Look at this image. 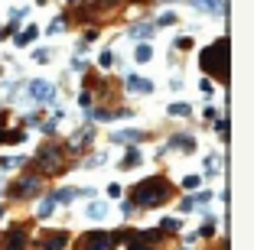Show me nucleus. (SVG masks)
<instances>
[{
	"label": "nucleus",
	"mask_w": 254,
	"mask_h": 250,
	"mask_svg": "<svg viewBox=\"0 0 254 250\" xmlns=\"http://www.w3.org/2000/svg\"><path fill=\"white\" fill-rule=\"evenodd\" d=\"M121 241H127V250H157L163 241V231H118Z\"/></svg>",
	"instance_id": "nucleus-4"
},
{
	"label": "nucleus",
	"mask_w": 254,
	"mask_h": 250,
	"mask_svg": "<svg viewBox=\"0 0 254 250\" xmlns=\"http://www.w3.org/2000/svg\"><path fill=\"white\" fill-rule=\"evenodd\" d=\"M23 156H0V169H13V166H23Z\"/></svg>",
	"instance_id": "nucleus-22"
},
{
	"label": "nucleus",
	"mask_w": 254,
	"mask_h": 250,
	"mask_svg": "<svg viewBox=\"0 0 254 250\" xmlns=\"http://www.w3.org/2000/svg\"><path fill=\"white\" fill-rule=\"evenodd\" d=\"M192 7H199V10H205V13H222L225 10V0H189Z\"/></svg>",
	"instance_id": "nucleus-12"
},
{
	"label": "nucleus",
	"mask_w": 254,
	"mask_h": 250,
	"mask_svg": "<svg viewBox=\"0 0 254 250\" xmlns=\"http://www.w3.org/2000/svg\"><path fill=\"white\" fill-rule=\"evenodd\" d=\"M30 95H33V101L49 104V101L56 98V88L49 85V81H33V85H30Z\"/></svg>",
	"instance_id": "nucleus-8"
},
{
	"label": "nucleus",
	"mask_w": 254,
	"mask_h": 250,
	"mask_svg": "<svg viewBox=\"0 0 254 250\" xmlns=\"http://www.w3.org/2000/svg\"><path fill=\"white\" fill-rule=\"evenodd\" d=\"M72 199H78V189H59L56 192V205H68Z\"/></svg>",
	"instance_id": "nucleus-16"
},
{
	"label": "nucleus",
	"mask_w": 254,
	"mask_h": 250,
	"mask_svg": "<svg viewBox=\"0 0 254 250\" xmlns=\"http://www.w3.org/2000/svg\"><path fill=\"white\" fill-rule=\"evenodd\" d=\"M118 231H88L75 244V250H118Z\"/></svg>",
	"instance_id": "nucleus-5"
},
{
	"label": "nucleus",
	"mask_w": 254,
	"mask_h": 250,
	"mask_svg": "<svg viewBox=\"0 0 254 250\" xmlns=\"http://www.w3.org/2000/svg\"><path fill=\"white\" fill-rule=\"evenodd\" d=\"M13 33H16V23H7V26H0V39L13 36Z\"/></svg>",
	"instance_id": "nucleus-31"
},
{
	"label": "nucleus",
	"mask_w": 254,
	"mask_h": 250,
	"mask_svg": "<svg viewBox=\"0 0 254 250\" xmlns=\"http://www.w3.org/2000/svg\"><path fill=\"white\" fill-rule=\"evenodd\" d=\"M111 140L114 143H140V140H147V133L143 130H114Z\"/></svg>",
	"instance_id": "nucleus-10"
},
{
	"label": "nucleus",
	"mask_w": 254,
	"mask_h": 250,
	"mask_svg": "<svg viewBox=\"0 0 254 250\" xmlns=\"http://www.w3.org/2000/svg\"><path fill=\"white\" fill-rule=\"evenodd\" d=\"M150 59H153V49H150L147 43H140L134 49V62H137V65H143V62H150Z\"/></svg>",
	"instance_id": "nucleus-14"
},
{
	"label": "nucleus",
	"mask_w": 254,
	"mask_h": 250,
	"mask_svg": "<svg viewBox=\"0 0 254 250\" xmlns=\"http://www.w3.org/2000/svg\"><path fill=\"white\" fill-rule=\"evenodd\" d=\"M121 211H124L127 218H130V214H134V201H130V199H127V201H121Z\"/></svg>",
	"instance_id": "nucleus-34"
},
{
	"label": "nucleus",
	"mask_w": 254,
	"mask_h": 250,
	"mask_svg": "<svg viewBox=\"0 0 254 250\" xmlns=\"http://www.w3.org/2000/svg\"><path fill=\"white\" fill-rule=\"evenodd\" d=\"M91 137H95V127H85V130H78L72 140H68V153H75V150L82 147V143H88Z\"/></svg>",
	"instance_id": "nucleus-11"
},
{
	"label": "nucleus",
	"mask_w": 254,
	"mask_h": 250,
	"mask_svg": "<svg viewBox=\"0 0 254 250\" xmlns=\"http://www.w3.org/2000/svg\"><path fill=\"white\" fill-rule=\"evenodd\" d=\"M101 162H105V156L98 153V156H91V159H88V162H85V166H101Z\"/></svg>",
	"instance_id": "nucleus-35"
},
{
	"label": "nucleus",
	"mask_w": 254,
	"mask_h": 250,
	"mask_svg": "<svg viewBox=\"0 0 254 250\" xmlns=\"http://www.w3.org/2000/svg\"><path fill=\"white\" fill-rule=\"evenodd\" d=\"M53 211H56V195H46L43 205H39V218H49Z\"/></svg>",
	"instance_id": "nucleus-21"
},
{
	"label": "nucleus",
	"mask_w": 254,
	"mask_h": 250,
	"mask_svg": "<svg viewBox=\"0 0 254 250\" xmlns=\"http://www.w3.org/2000/svg\"><path fill=\"white\" fill-rule=\"evenodd\" d=\"M26 247H30V234L23 224H13L0 234V250H26Z\"/></svg>",
	"instance_id": "nucleus-6"
},
{
	"label": "nucleus",
	"mask_w": 254,
	"mask_h": 250,
	"mask_svg": "<svg viewBox=\"0 0 254 250\" xmlns=\"http://www.w3.org/2000/svg\"><path fill=\"white\" fill-rule=\"evenodd\" d=\"M105 214H108V205H105V201H91V205H88V218L101 221Z\"/></svg>",
	"instance_id": "nucleus-18"
},
{
	"label": "nucleus",
	"mask_w": 254,
	"mask_h": 250,
	"mask_svg": "<svg viewBox=\"0 0 254 250\" xmlns=\"http://www.w3.org/2000/svg\"><path fill=\"white\" fill-rule=\"evenodd\" d=\"M199 65L205 75H215L218 81H228V72H232V52H228V36H222L218 43H212L209 49H202Z\"/></svg>",
	"instance_id": "nucleus-2"
},
{
	"label": "nucleus",
	"mask_w": 254,
	"mask_h": 250,
	"mask_svg": "<svg viewBox=\"0 0 254 250\" xmlns=\"http://www.w3.org/2000/svg\"><path fill=\"white\" fill-rule=\"evenodd\" d=\"M153 30H157V26H150V23H143V26H130V36H134V39H150Z\"/></svg>",
	"instance_id": "nucleus-17"
},
{
	"label": "nucleus",
	"mask_w": 254,
	"mask_h": 250,
	"mask_svg": "<svg viewBox=\"0 0 254 250\" xmlns=\"http://www.w3.org/2000/svg\"><path fill=\"white\" fill-rule=\"evenodd\" d=\"M170 199H173V185L160 176L143 179V182H137L134 189H130V201H134L137 208H157V205H166Z\"/></svg>",
	"instance_id": "nucleus-1"
},
{
	"label": "nucleus",
	"mask_w": 254,
	"mask_h": 250,
	"mask_svg": "<svg viewBox=\"0 0 254 250\" xmlns=\"http://www.w3.org/2000/svg\"><path fill=\"white\" fill-rule=\"evenodd\" d=\"M199 234H202V237H215V221H205Z\"/></svg>",
	"instance_id": "nucleus-30"
},
{
	"label": "nucleus",
	"mask_w": 254,
	"mask_h": 250,
	"mask_svg": "<svg viewBox=\"0 0 254 250\" xmlns=\"http://www.w3.org/2000/svg\"><path fill=\"white\" fill-rule=\"evenodd\" d=\"M170 114H173V117H189L192 107H189L186 101H176V104H170Z\"/></svg>",
	"instance_id": "nucleus-20"
},
{
	"label": "nucleus",
	"mask_w": 254,
	"mask_h": 250,
	"mask_svg": "<svg viewBox=\"0 0 254 250\" xmlns=\"http://www.w3.org/2000/svg\"><path fill=\"white\" fill-rule=\"evenodd\" d=\"M62 169H65V150L56 147V143H46L33 159V172L36 176H56Z\"/></svg>",
	"instance_id": "nucleus-3"
},
{
	"label": "nucleus",
	"mask_w": 254,
	"mask_h": 250,
	"mask_svg": "<svg viewBox=\"0 0 254 250\" xmlns=\"http://www.w3.org/2000/svg\"><path fill=\"white\" fill-rule=\"evenodd\" d=\"M157 23H160V26H173V23H176V13H163Z\"/></svg>",
	"instance_id": "nucleus-33"
},
{
	"label": "nucleus",
	"mask_w": 254,
	"mask_h": 250,
	"mask_svg": "<svg viewBox=\"0 0 254 250\" xmlns=\"http://www.w3.org/2000/svg\"><path fill=\"white\" fill-rule=\"evenodd\" d=\"M78 104H82V110H91V104H95V91L85 88L82 95H78Z\"/></svg>",
	"instance_id": "nucleus-24"
},
{
	"label": "nucleus",
	"mask_w": 254,
	"mask_h": 250,
	"mask_svg": "<svg viewBox=\"0 0 254 250\" xmlns=\"http://www.w3.org/2000/svg\"><path fill=\"white\" fill-rule=\"evenodd\" d=\"M0 214H3V205H0Z\"/></svg>",
	"instance_id": "nucleus-37"
},
{
	"label": "nucleus",
	"mask_w": 254,
	"mask_h": 250,
	"mask_svg": "<svg viewBox=\"0 0 254 250\" xmlns=\"http://www.w3.org/2000/svg\"><path fill=\"white\" fill-rule=\"evenodd\" d=\"M39 192H43V182H39L36 172H26L23 179H16V182L10 185V195H13V199H33Z\"/></svg>",
	"instance_id": "nucleus-7"
},
{
	"label": "nucleus",
	"mask_w": 254,
	"mask_h": 250,
	"mask_svg": "<svg viewBox=\"0 0 254 250\" xmlns=\"http://www.w3.org/2000/svg\"><path fill=\"white\" fill-rule=\"evenodd\" d=\"M114 65V52H101V68H111Z\"/></svg>",
	"instance_id": "nucleus-32"
},
{
	"label": "nucleus",
	"mask_w": 254,
	"mask_h": 250,
	"mask_svg": "<svg viewBox=\"0 0 254 250\" xmlns=\"http://www.w3.org/2000/svg\"><path fill=\"white\" fill-rule=\"evenodd\" d=\"M62 30H65V16H56V20H53V26H49V33L56 36V33H62Z\"/></svg>",
	"instance_id": "nucleus-28"
},
{
	"label": "nucleus",
	"mask_w": 254,
	"mask_h": 250,
	"mask_svg": "<svg viewBox=\"0 0 254 250\" xmlns=\"http://www.w3.org/2000/svg\"><path fill=\"white\" fill-rule=\"evenodd\" d=\"M176 147H183V150H192V147H195V140H192V137H183V133H180V137H173V140L166 143V150H176Z\"/></svg>",
	"instance_id": "nucleus-15"
},
{
	"label": "nucleus",
	"mask_w": 254,
	"mask_h": 250,
	"mask_svg": "<svg viewBox=\"0 0 254 250\" xmlns=\"http://www.w3.org/2000/svg\"><path fill=\"white\" fill-rule=\"evenodd\" d=\"M183 189H186V192H192V189H199V185H202V179L199 176H186V179H183Z\"/></svg>",
	"instance_id": "nucleus-26"
},
{
	"label": "nucleus",
	"mask_w": 254,
	"mask_h": 250,
	"mask_svg": "<svg viewBox=\"0 0 254 250\" xmlns=\"http://www.w3.org/2000/svg\"><path fill=\"white\" fill-rule=\"evenodd\" d=\"M91 7H98V10H108V7H118L121 0H88Z\"/></svg>",
	"instance_id": "nucleus-27"
},
{
	"label": "nucleus",
	"mask_w": 254,
	"mask_h": 250,
	"mask_svg": "<svg viewBox=\"0 0 254 250\" xmlns=\"http://www.w3.org/2000/svg\"><path fill=\"white\" fill-rule=\"evenodd\" d=\"M137 162H140V153H137V147H134V150H127V156L121 159V169H134Z\"/></svg>",
	"instance_id": "nucleus-19"
},
{
	"label": "nucleus",
	"mask_w": 254,
	"mask_h": 250,
	"mask_svg": "<svg viewBox=\"0 0 254 250\" xmlns=\"http://www.w3.org/2000/svg\"><path fill=\"white\" fill-rule=\"evenodd\" d=\"M127 88H130V91H140V95H150V91H153V85H150L147 78H137V75H130V78H127Z\"/></svg>",
	"instance_id": "nucleus-13"
},
{
	"label": "nucleus",
	"mask_w": 254,
	"mask_h": 250,
	"mask_svg": "<svg viewBox=\"0 0 254 250\" xmlns=\"http://www.w3.org/2000/svg\"><path fill=\"white\" fill-rule=\"evenodd\" d=\"M36 33H39L36 26H30V30H23L20 36H16V46H26V43H33V39H36Z\"/></svg>",
	"instance_id": "nucleus-23"
},
{
	"label": "nucleus",
	"mask_w": 254,
	"mask_h": 250,
	"mask_svg": "<svg viewBox=\"0 0 254 250\" xmlns=\"http://www.w3.org/2000/svg\"><path fill=\"white\" fill-rule=\"evenodd\" d=\"M108 195H111V199H118V195H121V185L111 182V185H108Z\"/></svg>",
	"instance_id": "nucleus-36"
},
{
	"label": "nucleus",
	"mask_w": 254,
	"mask_h": 250,
	"mask_svg": "<svg viewBox=\"0 0 254 250\" xmlns=\"http://www.w3.org/2000/svg\"><path fill=\"white\" fill-rule=\"evenodd\" d=\"M160 231H163V234H173V231H180V221L176 218H163L160 221Z\"/></svg>",
	"instance_id": "nucleus-25"
},
{
	"label": "nucleus",
	"mask_w": 254,
	"mask_h": 250,
	"mask_svg": "<svg viewBox=\"0 0 254 250\" xmlns=\"http://www.w3.org/2000/svg\"><path fill=\"white\" fill-rule=\"evenodd\" d=\"M65 247H68V231H53L43 241V250H65Z\"/></svg>",
	"instance_id": "nucleus-9"
},
{
	"label": "nucleus",
	"mask_w": 254,
	"mask_h": 250,
	"mask_svg": "<svg viewBox=\"0 0 254 250\" xmlns=\"http://www.w3.org/2000/svg\"><path fill=\"white\" fill-rule=\"evenodd\" d=\"M176 49H180V52L192 49V36H180V39H176Z\"/></svg>",
	"instance_id": "nucleus-29"
},
{
	"label": "nucleus",
	"mask_w": 254,
	"mask_h": 250,
	"mask_svg": "<svg viewBox=\"0 0 254 250\" xmlns=\"http://www.w3.org/2000/svg\"><path fill=\"white\" fill-rule=\"evenodd\" d=\"M36 3H46V0H36Z\"/></svg>",
	"instance_id": "nucleus-38"
}]
</instances>
